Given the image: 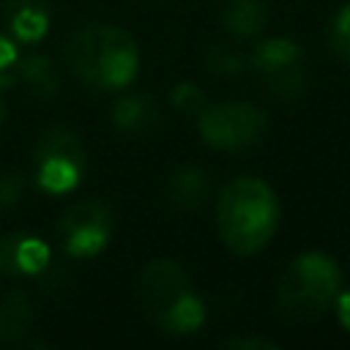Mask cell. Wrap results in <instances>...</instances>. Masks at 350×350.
Listing matches in <instances>:
<instances>
[{"mask_svg":"<svg viewBox=\"0 0 350 350\" xmlns=\"http://www.w3.org/2000/svg\"><path fill=\"white\" fill-rule=\"evenodd\" d=\"M265 0H221V27L238 38L257 36L265 27Z\"/></svg>","mask_w":350,"mask_h":350,"instance_id":"obj_13","label":"cell"},{"mask_svg":"<svg viewBox=\"0 0 350 350\" xmlns=\"http://www.w3.org/2000/svg\"><path fill=\"white\" fill-rule=\"evenodd\" d=\"M109 118H112V126L129 137H148V134L159 131V126L164 120L161 107L150 96H139V93L120 96L112 104Z\"/></svg>","mask_w":350,"mask_h":350,"instance_id":"obj_10","label":"cell"},{"mask_svg":"<svg viewBox=\"0 0 350 350\" xmlns=\"http://www.w3.org/2000/svg\"><path fill=\"white\" fill-rule=\"evenodd\" d=\"M252 71L260 85L284 98H301L312 88V71L306 52L290 38H265L252 49Z\"/></svg>","mask_w":350,"mask_h":350,"instance_id":"obj_6","label":"cell"},{"mask_svg":"<svg viewBox=\"0 0 350 350\" xmlns=\"http://www.w3.org/2000/svg\"><path fill=\"white\" fill-rule=\"evenodd\" d=\"M170 101H172L175 109H180V112H197V115L208 107L205 90L200 85H194V82H178L172 88V93H170Z\"/></svg>","mask_w":350,"mask_h":350,"instance_id":"obj_19","label":"cell"},{"mask_svg":"<svg viewBox=\"0 0 350 350\" xmlns=\"http://www.w3.org/2000/svg\"><path fill=\"white\" fill-rule=\"evenodd\" d=\"M279 224L276 191L254 175L232 178L216 197V227L221 243L235 254H254L268 246Z\"/></svg>","mask_w":350,"mask_h":350,"instance_id":"obj_2","label":"cell"},{"mask_svg":"<svg viewBox=\"0 0 350 350\" xmlns=\"http://www.w3.org/2000/svg\"><path fill=\"white\" fill-rule=\"evenodd\" d=\"M63 60L90 90H120L139 74L137 41L123 27L104 22H90L68 33L63 41Z\"/></svg>","mask_w":350,"mask_h":350,"instance_id":"obj_1","label":"cell"},{"mask_svg":"<svg viewBox=\"0 0 350 350\" xmlns=\"http://www.w3.org/2000/svg\"><path fill=\"white\" fill-rule=\"evenodd\" d=\"M205 68L211 74H219V77H235L243 68V60L227 44H213L205 49Z\"/></svg>","mask_w":350,"mask_h":350,"instance_id":"obj_17","label":"cell"},{"mask_svg":"<svg viewBox=\"0 0 350 350\" xmlns=\"http://www.w3.org/2000/svg\"><path fill=\"white\" fill-rule=\"evenodd\" d=\"M142 314L170 336L194 334L205 323V306L191 287L189 273L175 260H153L137 282Z\"/></svg>","mask_w":350,"mask_h":350,"instance_id":"obj_3","label":"cell"},{"mask_svg":"<svg viewBox=\"0 0 350 350\" xmlns=\"http://www.w3.org/2000/svg\"><path fill=\"white\" fill-rule=\"evenodd\" d=\"M336 314H339V323H342V328L350 334V290H339V295H336Z\"/></svg>","mask_w":350,"mask_h":350,"instance_id":"obj_22","label":"cell"},{"mask_svg":"<svg viewBox=\"0 0 350 350\" xmlns=\"http://www.w3.org/2000/svg\"><path fill=\"white\" fill-rule=\"evenodd\" d=\"M25 197V178L19 172H0V211H11Z\"/></svg>","mask_w":350,"mask_h":350,"instance_id":"obj_20","label":"cell"},{"mask_svg":"<svg viewBox=\"0 0 350 350\" xmlns=\"http://www.w3.org/2000/svg\"><path fill=\"white\" fill-rule=\"evenodd\" d=\"M328 46L342 63L350 66V3H345L328 22Z\"/></svg>","mask_w":350,"mask_h":350,"instance_id":"obj_16","label":"cell"},{"mask_svg":"<svg viewBox=\"0 0 350 350\" xmlns=\"http://www.w3.org/2000/svg\"><path fill=\"white\" fill-rule=\"evenodd\" d=\"M49 246L27 232H11L0 238V273L3 276H38L49 268Z\"/></svg>","mask_w":350,"mask_h":350,"instance_id":"obj_9","label":"cell"},{"mask_svg":"<svg viewBox=\"0 0 350 350\" xmlns=\"http://www.w3.org/2000/svg\"><path fill=\"white\" fill-rule=\"evenodd\" d=\"M49 3L46 0H5L3 3V22L8 36L19 44H36L49 30Z\"/></svg>","mask_w":350,"mask_h":350,"instance_id":"obj_11","label":"cell"},{"mask_svg":"<svg viewBox=\"0 0 350 350\" xmlns=\"http://www.w3.org/2000/svg\"><path fill=\"white\" fill-rule=\"evenodd\" d=\"M88 167L82 137L71 126H46L30 150V170L38 189L49 194H68L79 186Z\"/></svg>","mask_w":350,"mask_h":350,"instance_id":"obj_5","label":"cell"},{"mask_svg":"<svg viewBox=\"0 0 350 350\" xmlns=\"http://www.w3.org/2000/svg\"><path fill=\"white\" fill-rule=\"evenodd\" d=\"M33 325V304L25 290H8L0 295V339L19 342Z\"/></svg>","mask_w":350,"mask_h":350,"instance_id":"obj_14","label":"cell"},{"mask_svg":"<svg viewBox=\"0 0 350 350\" xmlns=\"http://www.w3.org/2000/svg\"><path fill=\"white\" fill-rule=\"evenodd\" d=\"M3 123H5V98L0 96V129H3Z\"/></svg>","mask_w":350,"mask_h":350,"instance_id":"obj_23","label":"cell"},{"mask_svg":"<svg viewBox=\"0 0 350 350\" xmlns=\"http://www.w3.org/2000/svg\"><path fill=\"white\" fill-rule=\"evenodd\" d=\"M342 290V273L334 257L304 252L287 262L276 282V309L290 320H306L334 306Z\"/></svg>","mask_w":350,"mask_h":350,"instance_id":"obj_4","label":"cell"},{"mask_svg":"<svg viewBox=\"0 0 350 350\" xmlns=\"http://www.w3.org/2000/svg\"><path fill=\"white\" fill-rule=\"evenodd\" d=\"M265 129H268L265 112L246 101L208 104L197 115L200 139L219 150H241L257 145L265 137Z\"/></svg>","mask_w":350,"mask_h":350,"instance_id":"obj_7","label":"cell"},{"mask_svg":"<svg viewBox=\"0 0 350 350\" xmlns=\"http://www.w3.org/2000/svg\"><path fill=\"white\" fill-rule=\"evenodd\" d=\"M19 41H14L11 36H0V88H11L19 82Z\"/></svg>","mask_w":350,"mask_h":350,"instance_id":"obj_18","label":"cell"},{"mask_svg":"<svg viewBox=\"0 0 350 350\" xmlns=\"http://www.w3.org/2000/svg\"><path fill=\"white\" fill-rule=\"evenodd\" d=\"M19 82H25L27 90L36 93V96H55L57 93V71H55L52 60L44 57V55H27V57H22Z\"/></svg>","mask_w":350,"mask_h":350,"instance_id":"obj_15","label":"cell"},{"mask_svg":"<svg viewBox=\"0 0 350 350\" xmlns=\"http://www.w3.org/2000/svg\"><path fill=\"white\" fill-rule=\"evenodd\" d=\"M115 232V213L101 200H82L66 208L55 221V238L71 257L98 254Z\"/></svg>","mask_w":350,"mask_h":350,"instance_id":"obj_8","label":"cell"},{"mask_svg":"<svg viewBox=\"0 0 350 350\" xmlns=\"http://www.w3.org/2000/svg\"><path fill=\"white\" fill-rule=\"evenodd\" d=\"M224 347H232V350H252V347L273 350L276 342H271V339H257V336H235V339H227Z\"/></svg>","mask_w":350,"mask_h":350,"instance_id":"obj_21","label":"cell"},{"mask_svg":"<svg viewBox=\"0 0 350 350\" xmlns=\"http://www.w3.org/2000/svg\"><path fill=\"white\" fill-rule=\"evenodd\" d=\"M211 194V178L197 164H180L167 180V200L183 211H197Z\"/></svg>","mask_w":350,"mask_h":350,"instance_id":"obj_12","label":"cell"}]
</instances>
